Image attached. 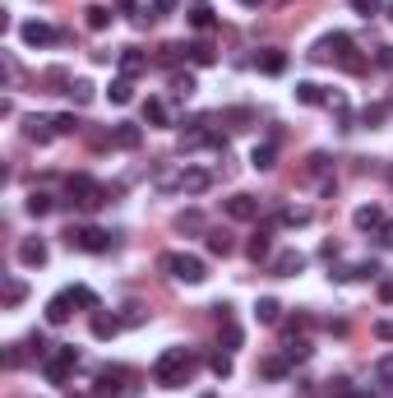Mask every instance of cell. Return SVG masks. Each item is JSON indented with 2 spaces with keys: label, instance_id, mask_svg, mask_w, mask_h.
<instances>
[{
  "label": "cell",
  "instance_id": "cell-1",
  "mask_svg": "<svg viewBox=\"0 0 393 398\" xmlns=\"http://www.w3.org/2000/svg\"><path fill=\"white\" fill-rule=\"evenodd\" d=\"M190 371H194V357L185 352V347H166V352L153 362V384H162V389H181V384L190 380Z\"/></svg>",
  "mask_w": 393,
  "mask_h": 398
},
{
  "label": "cell",
  "instance_id": "cell-2",
  "mask_svg": "<svg viewBox=\"0 0 393 398\" xmlns=\"http://www.w3.org/2000/svg\"><path fill=\"white\" fill-rule=\"evenodd\" d=\"M157 269L171 274L176 283H204V278H209V264H204L199 255H185V250H166V255L157 259Z\"/></svg>",
  "mask_w": 393,
  "mask_h": 398
},
{
  "label": "cell",
  "instance_id": "cell-3",
  "mask_svg": "<svg viewBox=\"0 0 393 398\" xmlns=\"http://www.w3.org/2000/svg\"><path fill=\"white\" fill-rule=\"evenodd\" d=\"M352 51H357V42H352L347 33H329V37H319V42H314L310 61H333V56H338L347 70H366V61H361V56H352Z\"/></svg>",
  "mask_w": 393,
  "mask_h": 398
},
{
  "label": "cell",
  "instance_id": "cell-4",
  "mask_svg": "<svg viewBox=\"0 0 393 398\" xmlns=\"http://www.w3.org/2000/svg\"><path fill=\"white\" fill-rule=\"evenodd\" d=\"M106 199H111V190H106V186H97L93 176H70V204H74V209L97 213Z\"/></svg>",
  "mask_w": 393,
  "mask_h": 398
},
{
  "label": "cell",
  "instance_id": "cell-5",
  "mask_svg": "<svg viewBox=\"0 0 393 398\" xmlns=\"http://www.w3.org/2000/svg\"><path fill=\"white\" fill-rule=\"evenodd\" d=\"M65 241H70V250H88V255H106V250L116 246V237L106 227H88V222L84 227H70Z\"/></svg>",
  "mask_w": 393,
  "mask_h": 398
},
{
  "label": "cell",
  "instance_id": "cell-6",
  "mask_svg": "<svg viewBox=\"0 0 393 398\" xmlns=\"http://www.w3.org/2000/svg\"><path fill=\"white\" fill-rule=\"evenodd\" d=\"M74 366H79V352H74L70 343H61V347H56V352L42 362V375H46L51 384H65V380L74 375Z\"/></svg>",
  "mask_w": 393,
  "mask_h": 398
},
{
  "label": "cell",
  "instance_id": "cell-7",
  "mask_svg": "<svg viewBox=\"0 0 393 398\" xmlns=\"http://www.w3.org/2000/svg\"><path fill=\"white\" fill-rule=\"evenodd\" d=\"M125 380H130V371H125V366H102V371H97L93 394H97V398H134V389H125Z\"/></svg>",
  "mask_w": 393,
  "mask_h": 398
},
{
  "label": "cell",
  "instance_id": "cell-8",
  "mask_svg": "<svg viewBox=\"0 0 393 398\" xmlns=\"http://www.w3.org/2000/svg\"><path fill=\"white\" fill-rule=\"evenodd\" d=\"M46 259H51V250H46L42 237H24V241H19V264H24V269H42Z\"/></svg>",
  "mask_w": 393,
  "mask_h": 398
},
{
  "label": "cell",
  "instance_id": "cell-9",
  "mask_svg": "<svg viewBox=\"0 0 393 398\" xmlns=\"http://www.w3.org/2000/svg\"><path fill=\"white\" fill-rule=\"evenodd\" d=\"M222 213H227L232 222H254L259 218V199L254 195H232V199H222Z\"/></svg>",
  "mask_w": 393,
  "mask_h": 398
},
{
  "label": "cell",
  "instance_id": "cell-10",
  "mask_svg": "<svg viewBox=\"0 0 393 398\" xmlns=\"http://www.w3.org/2000/svg\"><path fill=\"white\" fill-rule=\"evenodd\" d=\"M19 37H24L28 46H51V42H56V37H61V33H56L51 24H42V19H28V24L19 28Z\"/></svg>",
  "mask_w": 393,
  "mask_h": 398
},
{
  "label": "cell",
  "instance_id": "cell-11",
  "mask_svg": "<svg viewBox=\"0 0 393 398\" xmlns=\"http://www.w3.org/2000/svg\"><path fill=\"white\" fill-rule=\"evenodd\" d=\"M116 65H121V74H125V79H134V74H144V70H149V56H144L139 46H121V51H116Z\"/></svg>",
  "mask_w": 393,
  "mask_h": 398
},
{
  "label": "cell",
  "instance_id": "cell-12",
  "mask_svg": "<svg viewBox=\"0 0 393 398\" xmlns=\"http://www.w3.org/2000/svg\"><path fill=\"white\" fill-rule=\"evenodd\" d=\"M273 278H297L301 269H306V255L301 250H282V255H273Z\"/></svg>",
  "mask_w": 393,
  "mask_h": 398
},
{
  "label": "cell",
  "instance_id": "cell-13",
  "mask_svg": "<svg viewBox=\"0 0 393 398\" xmlns=\"http://www.w3.org/2000/svg\"><path fill=\"white\" fill-rule=\"evenodd\" d=\"M70 315H74V301H70V292H56L51 301H46V324H51V329L70 324Z\"/></svg>",
  "mask_w": 393,
  "mask_h": 398
},
{
  "label": "cell",
  "instance_id": "cell-14",
  "mask_svg": "<svg viewBox=\"0 0 393 398\" xmlns=\"http://www.w3.org/2000/svg\"><path fill=\"white\" fill-rule=\"evenodd\" d=\"M106 144H111V149H139V144H144V130H139V125H130V121H121L111 134H106Z\"/></svg>",
  "mask_w": 393,
  "mask_h": 398
},
{
  "label": "cell",
  "instance_id": "cell-15",
  "mask_svg": "<svg viewBox=\"0 0 393 398\" xmlns=\"http://www.w3.org/2000/svg\"><path fill=\"white\" fill-rule=\"evenodd\" d=\"M254 65H259V74H282L287 70V51H282V46H264V51L254 56Z\"/></svg>",
  "mask_w": 393,
  "mask_h": 398
},
{
  "label": "cell",
  "instance_id": "cell-16",
  "mask_svg": "<svg viewBox=\"0 0 393 398\" xmlns=\"http://www.w3.org/2000/svg\"><path fill=\"white\" fill-rule=\"evenodd\" d=\"M352 222H357V232H379L384 227V209H379V204H361V209L352 213Z\"/></svg>",
  "mask_w": 393,
  "mask_h": 398
},
{
  "label": "cell",
  "instance_id": "cell-17",
  "mask_svg": "<svg viewBox=\"0 0 393 398\" xmlns=\"http://www.w3.org/2000/svg\"><path fill=\"white\" fill-rule=\"evenodd\" d=\"M121 324H125L121 315H106V310H93V338H97V343L116 338V334H121Z\"/></svg>",
  "mask_w": 393,
  "mask_h": 398
},
{
  "label": "cell",
  "instance_id": "cell-18",
  "mask_svg": "<svg viewBox=\"0 0 393 398\" xmlns=\"http://www.w3.org/2000/svg\"><path fill=\"white\" fill-rule=\"evenodd\" d=\"M185 19H190V28H199V33H209V28L218 24V14H213V5H209V0H194V5L185 9Z\"/></svg>",
  "mask_w": 393,
  "mask_h": 398
},
{
  "label": "cell",
  "instance_id": "cell-19",
  "mask_svg": "<svg viewBox=\"0 0 393 398\" xmlns=\"http://www.w3.org/2000/svg\"><path fill=\"white\" fill-rule=\"evenodd\" d=\"M24 134H28L33 144H51V139H56V125L46 121V116H28V121H24Z\"/></svg>",
  "mask_w": 393,
  "mask_h": 398
},
{
  "label": "cell",
  "instance_id": "cell-20",
  "mask_svg": "<svg viewBox=\"0 0 393 398\" xmlns=\"http://www.w3.org/2000/svg\"><path fill=\"white\" fill-rule=\"evenodd\" d=\"M213 186V176L204 167H185V176H181V195H204V190Z\"/></svg>",
  "mask_w": 393,
  "mask_h": 398
},
{
  "label": "cell",
  "instance_id": "cell-21",
  "mask_svg": "<svg viewBox=\"0 0 393 398\" xmlns=\"http://www.w3.org/2000/svg\"><path fill=\"white\" fill-rule=\"evenodd\" d=\"M250 167L254 171H273V167H278V144H254V153H250Z\"/></svg>",
  "mask_w": 393,
  "mask_h": 398
},
{
  "label": "cell",
  "instance_id": "cell-22",
  "mask_svg": "<svg viewBox=\"0 0 393 398\" xmlns=\"http://www.w3.org/2000/svg\"><path fill=\"white\" fill-rule=\"evenodd\" d=\"M324 98H329V89H324V84H314V79H301V84H297V102H301V106H324Z\"/></svg>",
  "mask_w": 393,
  "mask_h": 398
},
{
  "label": "cell",
  "instance_id": "cell-23",
  "mask_svg": "<svg viewBox=\"0 0 393 398\" xmlns=\"http://www.w3.org/2000/svg\"><path fill=\"white\" fill-rule=\"evenodd\" d=\"M144 125H171V106L162 98H149L144 102Z\"/></svg>",
  "mask_w": 393,
  "mask_h": 398
},
{
  "label": "cell",
  "instance_id": "cell-24",
  "mask_svg": "<svg viewBox=\"0 0 393 398\" xmlns=\"http://www.w3.org/2000/svg\"><path fill=\"white\" fill-rule=\"evenodd\" d=\"M310 218H314V213L306 209V204H287V209H278V222H282V227H306Z\"/></svg>",
  "mask_w": 393,
  "mask_h": 398
},
{
  "label": "cell",
  "instance_id": "cell-25",
  "mask_svg": "<svg viewBox=\"0 0 393 398\" xmlns=\"http://www.w3.org/2000/svg\"><path fill=\"white\" fill-rule=\"evenodd\" d=\"M245 255H250L254 259V264H264V259H269L273 255V241H269V232H254V237H250V246H245Z\"/></svg>",
  "mask_w": 393,
  "mask_h": 398
},
{
  "label": "cell",
  "instance_id": "cell-26",
  "mask_svg": "<svg viewBox=\"0 0 393 398\" xmlns=\"http://www.w3.org/2000/svg\"><path fill=\"white\" fill-rule=\"evenodd\" d=\"M254 319H259V324H282V306L273 297H259L254 301Z\"/></svg>",
  "mask_w": 393,
  "mask_h": 398
},
{
  "label": "cell",
  "instance_id": "cell-27",
  "mask_svg": "<svg viewBox=\"0 0 393 398\" xmlns=\"http://www.w3.org/2000/svg\"><path fill=\"white\" fill-rule=\"evenodd\" d=\"M181 176H185V167L176 171V167H166V162H162V167L153 171V190H181Z\"/></svg>",
  "mask_w": 393,
  "mask_h": 398
},
{
  "label": "cell",
  "instance_id": "cell-28",
  "mask_svg": "<svg viewBox=\"0 0 393 398\" xmlns=\"http://www.w3.org/2000/svg\"><path fill=\"white\" fill-rule=\"evenodd\" d=\"M106 98H111L116 106L134 102V79H125V74H116V79H111V89H106Z\"/></svg>",
  "mask_w": 393,
  "mask_h": 398
},
{
  "label": "cell",
  "instance_id": "cell-29",
  "mask_svg": "<svg viewBox=\"0 0 393 398\" xmlns=\"http://www.w3.org/2000/svg\"><path fill=\"white\" fill-rule=\"evenodd\" d=\"M84 14H88V28H93V33H106V28H111V5H88L84 9Z\"/></svg>",
  "mask_w": 393,
  "mask_h": 398
},
{
  "label": "cell",
  "instance_id": "cell-30",
  "mask_svg": "<svg viewBox=\"0 0 393 398\" xmlns=\"http://www.w3.org/2000/svg\"><path fill=\"white\" fill-rule=\"evenodd\" d=\"M185 56H190V61L199 65V70H209V65H218V51H213L209 42H190V46H185Z\"/></svg>",
  "mask_w": 393,
  "mask_h": 398
},
{
  "label": "cell",
  "instance_id": "cell-31",
  "mask_svg": "<svg viewBox=\"0 0 393 398\" xmlns=\"http://www.w3.org/2000/svg\"><path fill=\"white\" fill-rule=\"evenodd\" d=\"M204 246H209V255H218V259L232 255V237L227 232H204Z\"/></svg>",
  "mask_w": 393,
  "mask_h": 398
},
{
  "label": "cell",
  "instance_id": "cell-32",
  "mask_svg": "<svg viewBox=\"0 0 393 398\" xmlns=\"http://www.w3.org/2000/svg\"><path fill=\"white\" fill-rule=\"evenodd\" d=\"M287 371H292L287 357H264V362H259V375H264V380H282Z\"/></svg>",
  "mask_w": 393,
  "mask_h": 398
},
{
  "label": "cell",
  "instance_id": "cell-33",
  "mask_svg": "<svg viewBox=\"0 0 393 398\" xmlns=\"http://www.w3.org/2000/svg\"><path fill=\"white\" fill-rule=\"evenodd\" d=\"M24 297H28L24 278H5V287H0V301H5V306H19Z\"/></svg>",
  "mask_w": 393,
  "mask_h": 398
},
{
  "label": "cell",
  "instance_id": "cell-34",
  "mask_svg": "<svg viewBox=\"0 0 393 398\" xmlns=\"http://www.w3.org/2000/svg\"><path fill=\"white\" fill-rule=\"evenodd\" d=\"M28 213H33V218H46V213L56 209V199L51 195H42V190H33V195H28V204H24Z\"/></svg>",
  "mask_w": 393,
  "mask_h": 398
},
{
  "label": "cell",
  "instance_id": "cell-35",
  "mask_svg": "<svg viewBox=\"0 0 393 398\" xmlns=\"http://www.w3.org/2000/svg\"><path fill=\"white\" fill-rule=\"evenodd\" d=\"M51 125H56V139H65V134H79V116L74 111H61V116H51Z\"/></svg>",
  "mask_w": 393,
  "mask_h": 398
},
{
  "label": "cell",
  "instance_id": "cell-36",
  "mask_svg": "<svg viewBox=\"0 0 393 398\" xmlns=\"http://www.w3.org/2000/svg\"><path fill=\"white\" fill-rule=\"evenodd\" d=\"M282 357H287L292 366L306 362V357H310V343H306V338H287V343H282Z\"/></svg>",
  "mask_w": 393,
  "mask_h": 398
},
{
  "label": "cell",
  "instance_id": "cell-37",
  "mask_svg": "<svg viewBox=\"0 0 393 398\" xmlns=\"http://www.w3.org/2000/svg\"><path fill=\"white\" fill-rule=\"evenodd\" d=\"M65 93H70V98H74V106H88V102L97 98V89H93V84H88V79H74V84H70V89H65Z\"/></svg>",
  "mask_w": 393,
  "mask_h": 398
},
{
  "label": "cell",
  "instance_id": "cell-38",
  "mask_svg": "<svg viewBox=\"0 0 393 398\" xmlns=\"http://www.w3.org/2000/svg\"><path fill=\"white\" fill-rule=\"evenodd\" d=\"M209 371L218 375V380H227V375H232V352H227V347H222V352H209Z\"/></svg>",
  "mask_w": 393,
  "mask_h": 398
},
{
  "label": "cell",
  "instance_id": "cell-39",
  "mask_svg": "<svg viewBox=\"0 0 393 398\" xmlns=\"http://www.w3.org/2000/svg\"><path fill=\"white\" fill-rule=\"evenodd\" d=\"M65 292H70L74 306H84V310H102V306H97V292H93V287H65Z\"/></svg>",
  "mask_w": 393,
  "mask_h": 398
},
{
  "label": "cell",
  "instance_id": "cell-40",
  "mask_svg": "<svg viewBox=\"0 0 393 398\" xmlns=\"http://www.w3.org/2000/svg\"><path fill=\"white\" fill-rule=\"evenodd\" d=\"M176 232H204L199 209H185V213H176Z\"/></svg>",
  "mask_w": 393,
  "mask_h": 398
},
{
  "label": "cell",
  "instance_id": "cell-41",
  "mask_svg": "<svg viewBox=\"0 0 393 398\" xmlns=\"http://www.w3.org/2000/svg\"><path fill=\"white\" fill-rule=\"evenodd\" d=\"M310 324H314L310 315H292V319H282V334H287V338H297V334H306Z\"/></svg>",
  "mask_w": 393,
  "mask_h": 398
},
{
  "label": "cell",
  "instance_id": "cell-42",
  "mask_svg": "<svg viewBox=\"0 0 393 398\" xmlns=\"http://www.w3.org/2000/svg\"><path fill=\"white\" fill-rule=\"evenodd\" d=\"M375 380H379V384H389V389H393V352H384V357L375 362Z\"/></svg>",
  "mask_w": 393,
  "mask_h": 398
},
{
  "label": "cell",
  "instance_id": "cell-43",
  "mask_svg": "<svg viewBox=\"0 0 393 398\" xmlns=\"http://www.w3.org/2000/svg\"><path fill=\"white\" fill-rule=\"evenodd\" d=\"M329 167H333V158H329V153H310V162H306V176H324Z\"/></svg>",
  "mask_w": 393,
  "mask_h": 398
},
{
  "label": "cell",
  "instance_id": "cell-44",
  "mask_svg": "<svg viewBox=\"0 0 393 398\" xmlns=\"http://www.w3.org/2000/svg\"><path fill=\"white\" fill-rule=\"evenodd\" d=\"M171 89H176V98H190L199 84H194V74H171Z\"/></svg>",
  "mask_w": 393,
  "mask_h": 398
},
{
  "label": "cell",
  "instance_id": "cell-45",
  "mask_svg": "<svg viewBox=\"0 0 393 398\" xmlns=\"http://www.w3.org/2000/svg\"><path fill=\"white\" fill-rule=\"evenodd\" d=\"M384 116H389V106H366V111H361V125H366V130H375Z\"/></svg>",
  "mask_w": 393,
  "mask_h": 398
},
{
  "label": "cell",
  "instance_id": "cell-46",
  "mask_svg": "<svg viewBox=\"0 0 393 398\" xmlns=\"http://www.w3.org/2000/svg\"><path fill=\"white\" fill-rule=\"evenodd\" d=\"M222 343H227V352H236V347H241V329H236L232 319H222Z\"/></svg>",
  "mask_w": 393,
  "mask_h": 398
},
{
  "label": "cell",
  "instance_id": "cell-47",
  "mask_svg": "<svg viewBox=\"0 0 393 398\" xmlns=\"http://www.w3.org/2000/svg\"><path fill=\"white\" fill-rule=\"evenodd\" d=\"M352 9H357L361 19H370V14H379V0H352Z\"/></svg>",
  "mask_w": 393,
  "mask_h": 398
},
{
  "label": "cell",
  "instance_id": "cell-48",
  "mask_svg": "<svg viewBox=\"0 0 393 398\" xmlns=\"http://www.w3.org/2000/svg\"><path fill=\"white\" fill-rule=\"evenodd\" d=\"M375 241H379V246H384V250H393V222H389V218H384V227L375 232Z\"/></svg>",
  "mask_w": 393,
  "mask_h": 398
},
{
  "label": "cell",
  "instance_id": "cell-49",
  "mask_svg": "<svg viewBox=\"0 0 393 398\" xmlns=\"http://www.w3.org/2000/svg\"><path fill=\"white\" fill-rule=\"evenodd\" d=\"M319 255H324V259H329V264H333V259L342 255V246H338V241H324V246H319Z\"/></svg>",
  "mask_w": 393,
  "mask_h": 398
},
{
  "label": "cell",
  "instance_id": "cell-50",
  "mask_svg": "<svg viewBox=\"0 0 393 398\" xmlns=\"http://www.w3.org/2000/svg\"><path fill=\"white\" fill-rule=\"evenodd\" d=\"M121 319H125V324H144V306H125Z\"/></svg>",
  "mask_w": 393,
  "mask_h": 398
},
{
  "label": "cell",
  "instance_id": "cell-51",
  "mask_svg": "<svg viewBox=\"0 0 393 398\" xmlns=\"http://www.w3.org/2000/svg\"><path fill=\"white\" fill-rule=\"evenodd\" d=\"M357 278H379V264H375V259H366V264H357Z\"/></svg>",
  "mask_w": 393,
  "mask_h": 398
},
{
  "label": "cell",
  "instance_id": "cell-52",
  "mask_svg": "<svg viewBox=\"0 0 393 398\" xmlns=\"http://www.w3.org/2000/svg\"><path fill=\"white\" fill-rule=\"evenodd\" d=\"M375 334L384 338V343H393V319H379V324H375Z\"/></svg>",
  "mask_w": 393,
  "mask_h": 398
},
{
  "label": "cell",
  "instance_id": "cell-53",
  "mask_svg": "<svg viewBox=\"0 0 393 398\" xmlns=\"http://www.w3.org/2000/svg\"><path fill=\"white\" fill-rule=\"evenodd\" d=\"M176 5H181V0H153V14H171Z\"/></svg>",
  "mask_w": 393,
  "mask_h": 398
},
{
  "label": "cell",
  "instance_id": "cell-54",
  "mask_svg": "<svg viewBox=\"0 0 393 398\" xmlns=\"http://www.w3.org/2000/svg\"><path fill=\"white\" fill-rule=\"evenodd\" d=\"M379 65H389V70H393V46H379Z\"/></svg>",
  "mask_w": 393,
  "mask_h": 398
},
{
  "label": "cell",
  "instance_id": "cell-55",
  "mask_svg": "<svg viewBox=\"0 0 393 398\" xmlns=\"http://www.w3.org/2000/svg\"><path fill=\"white\" fill-rule=\"evenodd\" d=\"M111 5L121 9V14H130V9H134V0H111Z\"/></svg>",
  "mask_w": 393,
  "mask_h": 398
},
{
  "label": "cell",
  "instance_id": "cell-56",
  "mask_svg": "<svg viewBox=\"0 0 393 398\" xmlns=\"http://www.w3.org/2000/svg\"><path fill=\"white\" fill-rule=\"evenodd\" d=\"M379 297H384V301H393V283H384V287H379Z\"/></svg>",
  "mask_w": 393,
  "mask_h": 398
},
{
  "label": "cell",
  "instance_id": "cell-57",
  "mask_svg": "<svg viewBox=\"0 0 393 398\" xmlns=\"http://www.w3.org/2000/svg\"><path fill=\"white\" fill-rule=\"evenodd\" d=\"M241 5H245V9H259V5H264V0H241Z\"/></svg>",
  "mask_w": 393,
  "mask_h": 398
},
{
  "label": "cell",
  "instance_id": "cell-58",
  "mask_svg": "<svg viewBox=\"0 0 393 398\" xmlns=\"http://www.w3.org/2000/svg\"><path fill=\"white\" fill-rule=\"evenodd\" d=\"M389 19H393V0H389Z\"/></svg>",
  "mask_w": 393,
  "mask_h": 398
},
{
  "label": "cell",
  "instance_id": "cell-59",
  "mask_svg": "<svg viewBox=\"0 0 393 398\" xmlns=\"http://www.w3.org/2000/svg\"><path fill=\"white\" fill-rule=\"evenodd\" d=\"M389 181H393V167H389Z\"/></svg>",
  "mask_w": 393,
  "mask_h": 398
},
{
  "label": "cell",
  "instance_id": "cell-60",
  "mask_svg": "<svg viewBox=\"0 0 393 398\" xmlns=\"http://www.w3.org/2000/svg\"><path fill=\"white\" fill-rule=\"evenodd\" d=\"M204 398H213V394H204Z\"/></svg>",
  "mask_w": 393,
  "mask_h": 398
}]
</instances>
